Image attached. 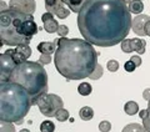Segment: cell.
I'll return each mask as SVG.
<instances>
[{
	"instance_id": "cell-1",
	"label": "cell",
	"mask_w": 150,
	"mask_h": 132,
	"mask_svg": "<svg viewBox=\"0 0 150 132\" xmlns=\"http://www.w3.org/2000/svg\"><path fill=\"white\" fill-rule=\"evenodd\" d=\"M123 0H88L78 14V27L84 40L100 48H111L126 39L133 24Z\"/></svg>"
},
{
	"instance_id": "cell-2",
	"label": "cell",
	"mask_w": 150,
	"mask_h": 132,
	"mask_svg": "<svg viewBox=\"0 0 150 132\" xmlns=\"http://www.w3.org/2000/svg\"><path fill=\"white\" fill-rule=\"evenodd\" d=\"M54 64L58 72L67 80L90 77L98 65V56L93 44L83 39L59 37L55 40Z\"/></svg>"
},
{
	"instance_id": "cell-3",
	"label": "cell",
	"mask_w": 150,
	"mask_h": 132,
	"mask_svg": "<svg viewBox=\"0 0 150 132\" xmlns=\"http://www.w3.org/2000/svg\"><path fill=\"white\" fill-rule=\"evenodd\" d=\"M39 31L34 16L6 9L0 10V39L1 45L18 46L31 41Z\"/></svg>"
},
{
	"instance_id": "cell-4",
	"label": "cell",
	"mask_w": 150,
	"mask_h": 132,
	"mask_svg": "<svg viewBox=\"0 0 150 132\" xmlns=\"http://www.w3.org/2000/svg\"><path fill=\"white\" fill-rule=\"evenodd\" d=\"M33 105L31 97L24 87L15 82H0V120L23 124Z\"/></svg>"
},
{
	"instance_id": "cell-5",
	"label": "cell",
	"mask_w": 150,
	"mask_h": 132,
	"mask_svg": "<svg viewBox=\"0 0 150 132\" xmlns=\"http://www.w3.org/2000/svg\"><path fill=\"white\" fill-rule=\"evenodd\" d=\"M9 81L24 87L31 97L33 105L48 91V74L44 66L35 61H24L18 64Z\"/></svg>"
},
{
	"instance_id": "cell-6",
	"label": "cell",
	"mask_w": 150,
	"mask_h": 132,
	"mask_svg": "<svg viewBox=\"0 0 150 132\" xmlns=\"http://www.w3.org/2000/svg\"><path fill=\"white\" fill-rule=\"evenodd\" d=\"M39 111L46 117H53L55 116L56 111L63 108L64 101L63 98L55 95V93H44L36 102Z\"/></svg>"
},
{
	"instance_id": "cell-7",
	"label": "cell",
	"mask_w": 150,
	"mask_h": 132,
	"mask_svg": "<svg viewBox=\"0 0 150 132\" xmlns=\"http://www.w3.org/2000/svg\"><path fill=\"white\" fill-rule=\"evenodd\" d=\"M121 50L126 54H130L133 51H137L139 55H143L145 53V46H146V41L140 37H134V39H125L121 41Z\"/></svg>"
},
{
	"instance_id": "cell-8",
	"label": "cell",
	"mask_w": 150,
	"mask_h": 132,
	"mask_svg": "<svg viewBox=\"0 0 150 132\" xmlns=\"http://www.w3.org/2000/svg\"><path fill=\"white\" fill-rule=\"evenodd\" d=\"M0 61H1V76H0V82H6L10 79V75L16 67V61L13 59V56L8 54L0 55Z\"/></svg>"
},
{
	"instance_id": "cell-9",
	"label": "cell",
	"mask_w": 150,
	"mask_h": 132,
	"mask_svg": "<svg viewBox=\"0 0 150 132\" xmlns=\"http://www.w3.org/2000/svg\"><path fill=\"white\" fill-rule=\"evenodd\" d=\"M45 9L46 11L53 13L59 19H67L70 15V9L65 8V4L62 0H45Z\"/></svg>"
},
{
	"instance_id": "cell-10",
	"label": "cell",
	"mask_w": 150,
	"mask_h": 132,
	"mask_svg": "<svg viewBox=\"0 0 150 132\" xmlns=\"http://www.w3.org/2000/svg\"><path fill=\"white\" fill-rule=\"evenodd\" d=\"M9 9L26 15H33L36 9L35 0H10Z\"/></svg>"
},
{
	"instance_id": "cell-11",
	"label": "cell",
	"mask_w": 150,
	"mask_h": 132,
	"mask_svg": "<svg viewBox=\"0 0 150 132\" xmlns=\"http://www.w3.org/2000/svg\"><path fill=\"white\" fill-rule=\"evenodd\" d=\"M150 20L149 15L145 14H139L133 19V24H131V30H133L138 36H145V24Z\"/></svg>"
},
{
	"instance_id": "cell-12",
	"label": "cell",
	"mask_w": 150,
	"mask_h": 132,
	"mask_svg": "<svg viewBox=\"0 0 150 132\" xmlns=\"http://www.w3.org/2000/svg\"><path fill=\"white\" fill-rule=\"evenodd\" d=\"M41 20H43V22H44V30L46 32H49V34H54V32L58 31L60 25L58 24V21L54 19V14L53 13L46 11L45 14L41 15Z\"/></svg>"
},
{
	"instance_id": "cell-13",
	"label": "cell",
	"mask_w": 150,
	"mask_h": 132,
	"mask_svg": "<svg viewBox=\"0 0 150 132\" xmlns=\"http://www.w3.org/2000/svg\"><path fill=\"white\" fill-rule=\"evenodd\" d=\"M56 48H58V46H56L55 40L53 42L43 41V42H40V44L36 46V49H38V51H39L40 54H48V55H51L53 53H55Z\"/></svg>"
},
{
	"instance_id": "cell-14",
	"label": "cell",
	"mask_w": 150,
	"mask_h": 132,
	"mask_svg": "<svg viewBox=\"0 0 150 132\" xmlns=\"http://www.w3.org/2000/svg\"><path fill=\"white\" fill-rule=\"evenodd\" d=\"M62 1L67 6H69V9L71 10L73 13H78L83 9L84 4H85L88 0H62Z\"/></svg>"
},
{
	"instance_id": "cell-15",
	"label": "cell",
	"mask_w": 150,
	"mask_h": 132,
	"mask_svg": "<svg viewBox=\"0 0 150 132\" xmlns=\"http://www.w3.org/2000/svg\"><path fill=\"white\" fill-rule=\"evenodd\" d=\"M128 8L131 14L139 15V14H142L144 10V4L142 0H131V3L128 5Z\"/></svg>"
},
{
	"instance_id": "cell-16",
	"label": "cell",
	"mask_w": 150,
	"mask_h": 132,
	"mask_svg": "<svg viewBox=\"0 0 150 132\" xmlns=\"http://www.w3.org/2000/svg\"><path fill=\"white\" fill-rule=\"evenodd\" d=\"M124 111L126 115H130V116L137 115L139 112V105L135 101H128L124 106Z\"/></svg>"
},
{
	"instance_id": "cell-17",
	"label": "cell",
	"mask_w": 150,
	"mask_h": 132,
	"mask_svg": "<svg viewBox=\"0 0 150 132\" xmlns=\"http://www.w3.org/2000/svg\"><path fill=\"white\" fill-rule=\"evenodd\" d=\"M79 116H80V119L84 121H90L94 117V110L89 106H84L80 108V111H79Z\"/></svg>"
},
{
	"instance_id": "cell-18",
	"label": "cell",
	"mask_w": 150,
	"mask_h": 132,
	"mask_svg": "<svg viewBox=\"0 0 150 132\" xmlns=\"http://www.w3.org/2000/svg\"><path fill=\"white\" fill-rule=\"evenodd\" d=\"M121 132H148V131L140 124H129L124 127Z\"/></svg>"
},
{
	"instance_id": "cell-19",
	"label": "cell",
	"mask_w": 150,
	"mask_h": 132,
	"mask_svg": "<svg viewBox=\"0 0 150 132\" xmlns=\"http://www.w3.org/2000/svg\"><path fill=\"white\" fill-rule=\"evenodd\" d=\"M91 91H93V87H91V85L88 84V82H81V84L78 86V92L80 93L81 96H88V95H90Z\"/></svg>"
},
{
	"instance_id": "cell-20",
	"label": "cell",
	"mask_w": 150,
	"mask_h": 132,
	"mask_svg": "<svg viewBox=\"0 0 150 132\" xmlns=\"http://www.w3.org/2000/svg\"><path fill=\"white\" fill-rule=\"evenodd\" d=\"M40 131L41 132H54L55 131V125L54 122H51L50 120L43 121L40 125Z\"/></svg>"
},
{
	"instance_id": "cell-21",
	"label": "cell",
	"mask_w": 150,
	"mask_h": 132,
	"mask_svg": "<svg viewBox=\"0 0 150 132\" xmlns=\"http://www.w3.org/2000/svg\"><path fill=\"white\" fill-rule=\"evenodd\" d=\"M54 117L59 122H64V121H67L69 119V111L65 110V108H60V110L56 111V114H55Z\"/></svg>"
},
{
	"instance_id": "cell-22",
	"label": "cell",
	"mask_w": 150,
	"mask_h": 132,
	"mask_svg": "<svg viewBox=\"0 0 150 132\" xmlns=\"http://www.w3.org/2000/svg\"><path fill=\"white\" fill-rule=\"evenodd\" d=\"M0 132H15L13 122H6L0 120Z\"/></svg>"
},
{
	"instance_id": "cell-23",
	"label": "cell",
	"mask_w": 150,
	"mask_h": 132,
	"mask_svg": "<svg viewBox=\"0 0 150 132\" xmlns=\"http://www.w3.org/2000/svg\"><path fill=\"white\" fill-rule=\"evenodd\" d=\"M15 49H16L20 54L24 55L26 59H29V58H30V55H31V49H30V46L28 45V44H24V45H18Z\"/></svg>"
},
{
	"instance_id": "cell-24",
	"label": "cell",
	"mask_w": 150,
	"mask_h": 132,
	"mask_svg": "<svg viewBox=\"0 0 150 132\" xmlns=\"http://www.w3.org/2000/svg\"><path fill=\"white\" fill-rule=\"evenodd\" d=\"M103 76V66L98 64L96 65V69L94 70V72L90 75V79L91 80H99Z\"/></svg>"
},
{
	"instance_id": "cell-25",
	"label": "cell",
	"mask_w": 150,
	"mask_h": 132,
	"mask_svg": "<svg viewBox=\"0 0 150 132\" xmlns=\"http://www.w3.org/2000/svg\"><path fill=\"white\" fill-rule=\"evenodd\" d=\"M106 67L110 72H115V71H118V69H119V62L116 60H109L106 64Z\"/></svg>"
},
{
	"instance_id": "cell-26",
	"label": "cell",
	"mask_w": 150,
	"mask_h": 132,
	"mask_svg": "<svg viewBox=\"0 0 150 132\" xmlns=\"http://www.w3.org/2000/svg\"><path fill=\"white\" fill-rule=\"evenodd\" d=\"M99 130L101 132H109L111 130V124L109 121H101L99 124Z\"/></svg>"
},
{
	"instance_id": "cell-27",
	"label": "cell",
	"mask_w": 150,
	"mask_h": 132,
	"mask_svg": "<svg viewBox=\"0 0 150 132\" xmlns=\"http://www.w3.org/2000/svg\"><path fill=\"white\" fill-rule=\"evenodd\" d=\"M51 62V56L48 54H41L40 58H39V64L41 65H48Z\"/></svg>"
},
{
	"instance_id": "cell-28",
	"label": "cell",
	"mask_w": 150,
	"mask_h": 132,
	"mask_svg": "<svg viewBox=\"0 0 150 132\" xmlns=\"http://www.w3.org/2000/svg\"><path fill=\"white\" fill-rule=\"evenodd\" d=\"M143 126L148 132H150V105H148V116L143 120Z\"/></svg>"
},
{
	"instance_id": "cell-29",
	"label": "cell",
	"mask_w": 150,
	"mask_h": 132,
	"mask_svg": "<svg viewBox=\"0 0 150 132\" xmlns=\"http://www.w3.org/2000/svg\"><path fill=\"white\" fill-rule=\"evenodd\" d=\"M56 32H58V35H59L60 37H65V36L69 34V27H68L67 25H60Z\"/></svg>"
},
{
	"instance_id": "cell-30",
	"label": "cell",
	"mask_w": 150,
	"mask_h": 132,
	"mask_svg": "<svg viewBox=\"0 0 150 132\" xmlns=\"http://www.w3.org/2000/svg\"><path fill=\"white\" fill-rule=\"evenodd\" d=\"M124 69H125V71H128V72H133L134 70L137 69V65H135L131 60H129L124 64Z\"/></svg>"
},
{
	"instance_id": "cell-31",
	"label": "cell",
	"mask_w": 150,
	"mask_h": 132,
	"mask_svg": "<svg viewBox=\"0 0 150 132\" xmlns=\"http://www.w3.org/2000/svg\"><path fill=\"white\" fill-rule=\"evenodd\" d=\"M130 60L133 61V62H134L135 65H137V67H139V66H142V62H143V61H142V58H140L139 55H137V56H131Z\"/></svg>"
},
{
	"instance_id": "cell-32",
	"label": "cell",
	"mask_w": 150,
	"mask_h": 132,
	"mask_svg": "<svg viewBox=\"0 0 150 132\" xmlns=\"http://www.w3.org/2000/svg\"><path fill=\"white\" fill-rule=\"evenodd\" d=\"M146 116H148V108H145V110H140V111H139V117H140L142 120H144Z\"/></svg>"
},
{
	"instance_id": "cell-33",
	"label": "cell",
	"mask_w": 150,
	"mask_h": 132,
	"mask_svg": "<svg viewBox=\"0 0 150 132\" xmlns=\"http://www.w3.org/2000/svg\"><path fill=\"white\" fill-rule=\"evenodd\" d=\"M143 97H144L146 101L150 100V88H145L144 92H143Z\"/></svg>"
},
{
	"instance_id": "cell-34",
	"label": "cell",
	"mask_w": 150,
	"mask_h": 132,
	"mask_svg": "<svg viewBox=\"0 0 150 132\" xmlns=\"http://www.w3.org/2000/svg\"><path fill=\"white\" fill-rule=\"evenodd\" d=\"M145 35L146 36H150V20L145 24Z\"/></svg>"
},
{
	"instance_id": "cell-35",
	"label": "cell",
	"mask_w": 150,
	"mask_h": 132,
	"mask_svg": "<svg viewBox=\"0 0 150 132\" xmlns=\"http://www.w3.org/2000/svg\"><path fill=\"white\" fill-rule=\"evenodd\" d=\"M123 1H124V3L126 4V5H129V4L131 3V0H123Z\"/></svg>"
},
{
	"instance_id": "cell-36",
	"label": "cell",
	"mask_w": 150,
	"mask_h": 132,
	"mask_svg": "<svg viewBox=\"0 0 150 132\" xmlns=\"http://www.w3.org/2000/svg\"><path fill=\"white\" fill-rule=\"evenodd\" d=\"M20 132H30V131L28 128H23V130H20Z\"/></svg>"
},
{
	"instance_id": "cell-37",
	"label": "cell",
	"mask_w": 150,
	"mask_h": 132,
	"mask_svg": "<svg viewBox=\"0 0 150 132\" xmlns=\"http://www.w3.org/2000/svg\"><path fill=\"white\" fill-rule=\"evenodd\" d=\"M142 1H143V0H142Z\"/></svg>"
}]
</instances>
